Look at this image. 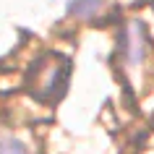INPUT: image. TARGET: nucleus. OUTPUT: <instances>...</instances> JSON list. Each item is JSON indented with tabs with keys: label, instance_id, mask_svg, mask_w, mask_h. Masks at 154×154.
<instances>
[{
	"label": "nucleus",
	"instance_id": "1",
	"mask_svg": "<svg viewBox=\"0 0 154 154\" xmlns=\"http://www.w3.org/2000/svg\"><path fill=\"white\" fill-rule=\"evenodd\" d=\"M68 68H71V60L63 52L42 55L32 68V94L42 102L60 99L68 84Z\"/></svg>",
	"mask_w": 154,
	"mask_h": 154
},
{
	"label": "nucleus",
	"instance_id": "2",
	"mask_svg": "<svg viewBox=\"0 0 154 154\" xmlns=\"http://www.w3.org/2000/svg\"><path fill=\"white\" fill-rule=\"evenodd\" d=\"M146 52V34H144V24L131 21L128 29L123 32V55L128 63H141Z\"/></svg>",
	"mask_w": 154,
	"mask_h": 154
},
{
	"label": "nucleus",
	"instance_id": "3",
	"mask_svg": "<svg viewBox=\"0 0 154 154\" xmlns=\"http://www.w3.org/2000/svg\"><path fill=\"white\" fill-rule=\"evenodd\" d=\"M102 5H105V0H71L68 13L76 18H91Z\"/></svg>",
	"mask_w": 154,
	"mask_h": 154
},
{
	"label": "nucleus",
	"instance_id": "4",
	"mask_svg": "<svg viewBox=\"0 0 154 154\" xmlns=\"http://www.w3.org/2000/svg\"><path fill=\"white\" fill-rule=\"evenodd\" d=\"M0 154H26V146L13 136H3L0 138Z\"/></svg>",
	"mask_w": 154,
	"mask_h": 154
}]
</instances>
